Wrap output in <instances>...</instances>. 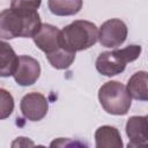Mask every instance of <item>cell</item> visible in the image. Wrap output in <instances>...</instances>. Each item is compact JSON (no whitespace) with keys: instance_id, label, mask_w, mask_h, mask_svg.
<instances>
[{"instance_id":"obj_1","label":"cell","mask_w":148,"mask_h":148,"mask_svg":"<svg viewBox=\"0 0 148 148\" xmlns=\"http://www.w3.org/2000/svg\"><path fill=\"white\" fill-rule=\"evenodd\" d=\"M42 22L37 10L21 12L12 8L0 13V38H29L37 32Z\"/></svg>"},{"instance_id":"obj_2","label":"cell","mask_w":148,"mask_h":148,"mask_svg":"<svg viewBox=\"0 0 148 148\" xmlns=\"http://www.w3.org/2000/svg\"><path fill=\"white\" fill-rule=\"evenodd\" d=\"M98 40V28L86 20H76L66 25L59 34V43L62 49L76 53L91 47Z\"/></svg>"},{"instance_id":"obj_3","label":"cell","mask_w":148,"mask_h":148,"mask_svg":"<svg viewBox=\"0 0 148 148\" xmlns=\"http://www.w3.org/2000/svg\"><path fill=\"white\" fill-rule=\"evenodd\" d=\"M140 45H128L124 49L102 52L96 59V69L104 76H114L124 72L126 64L136 60L141 54Z\"/></svg>"},{"instance_id":"obj_4","label":"cell","mask_w":148,"mask_h":148,"mask_svg":"<svg viewBox=\"0 0 148 148\" xmlns=\"http://www.w3.org/2000/svg\"><path fill=\"white\" fill-rule=\"evenodd\" d=\"M98 101L105 112L124 116L130 111L132 98L126 86L118 81H108L98 90Z\"/></svg>"},{"instance_id":"obj_5","label":"cell","mask_w":148,"mask_h":148,"mask_svg":"<svg viewBox=\"0 0 148 148\" xmlns=\"http://www.w3.org/2000/svg\"><path fill=\"white\" fill-rule=\"evenodd\" d=\"M127 25L120 18L105 21L98 30V40L104 47H118L127 38Z\"/></svg>"},{"instance_id":"obj_6","label":"cell","mask_w":148,"mask_h":148,"mask_svg":"<svg viewBox=\"0 0 148 148\" xmlns=\"http://www.w3.org/2000/svg\"><path fill=\"white\" fill-rule=\"evenodd\" d=\"M20 109L25 119L30 121H39L47 113L49 102L40 92H29L21 99Z\"/></svg>"},{"instance_id":"obj_7","label":"cell","mask_w":148,"mask_h":148,"mask_svg":"<svg viewBox=\"0 0 148 148\" xmlns=\"http://www.w3.org/2000/svg\"><path fill=\"white\" fill-rule=\"evenodd\" d=\"M40 75L39 62L30 56H20L16 68L13 73L14 80L17 84L22 87H28L34 84Z\"/></svg>"},{"instance_id":"obj_8","label":"cell","mask_w":148,"mask_h":148,"mask_svg":"<svg viewBox=\"0 0 148 148\" xmlns=\"http://www.w3.org/2000/svg\"><path fill=\"white\" fill-rule=\"evenodd\" d=\"M59 34L60 30L57 27L49 23H44L40 24L37 32L32 36V39L36 46L40 51H43L45 56H47L61 47L59 43Z\"/></svg>"},{"instance_id":"obj_9","label":"cell","mask_w":148,"mask_h":148,"mask_svg":"<svg viewBox=\"0 0 148 148\" xmlns=\"http://www.w3.org/2000/svg\"><path fill=\"white\" fill-rule=\"evenodd\" d=\"M147 116H132L126 123V134L130 139L128 147H141L148 142Z\"/></svg>"},{"instance_id":"obj_10","label":"cell","mask_w":148,"mask_h":148,"mask_svg":"<svg viewBox=\"0 0 148 148\" xmlns=\"http://www.w3.org/2000/svg\"><path fill=\"white\" fill-rule=\"evenodd\" d=\"M95 143L97 148H121L123 140L119 131L110 125L101 126L95 132Z\"/></svg>"},{"instance_id":"obj_11","label":"cell","mask_w":148,"mask_h":148,"mask_svg":"<svg viewBox=\"0 0 148 148\" xmlns=\"http://www.w3.org/2000/svg\"><path fill=\"white\" fill-rule=\"evenodd\" d=\"M147 83H148V75L147 72L140 71L134 73L126 86V89L131 96V98L138 99V101H147L148 99V89H147Z\"/></svg>"},{"instance_id":"obj_12","label":"cell","mask_w":148,"mask_h":148,"mask_svg":"<svg viewBox=\"0 0 148 148\" xmlns=\"http://www.w3.org/2000/svg\"><path fill=\"white\" fill-rule=\"evenodd\" d=\"M17 61L18 56H16L14 49L8 43L0 40V76H12L16 68Z\"/></svg>"},{"instance_id":"obj_13","label":"cell","mask_w":148,"mask_h":148,"mask_svg":"<svg viewBox=\"0 0 148 148\" xmlns=\"http://www.w3.org/2000/svg\"><path fill=\"white\" fill-rule=\"evenodd\" d=\"M83 5V0H47V7L53 15L72 16L77 14Z\"/></svg>"},{"instance_id":"obj_14","label":"cell","mask_w":148,"mask_h":148,"mask_svg":"<svg viewBox=\"0 0 148 148\" xmlns=\"http://www.w3.org/2000/svg\"><path fill=\"white\" fill-rule=\"evenodd\" d=\"M46 58H47L49 62L51 64V66L53 68H56V69H66L73 64V61L75 59V53L66 51L65 49L60 47L56 52H53L51 54H47Z\"/></svg>"},{"instance_id":"obj_15","label":"cell","mask_w":148,"mask_h":148,"mask_svg":"<svg viewBox=\"0 0 148 148\" xmlns=\"http://www.w3.org/2000/svg\"><path fill=\"white\" fill-rule=\"evenodd\" d=\"M14 111V98L12 94L0 88V120L8 118Z\"/></svg>"},{"instance_id":"obj_16","label":"cell","mask_w":148,"mask_h":148,"mask_svg":"<svg viewBox=\"0 0 148 148\" xmlns=\"http://www.w3.org/2000/svg\"><path fill=\"white\" fill-rule=\"evenodd\" d=\"M42 0H12L10 8L21 12H34L39 8Z\"/></svg>"}]
</instances>
